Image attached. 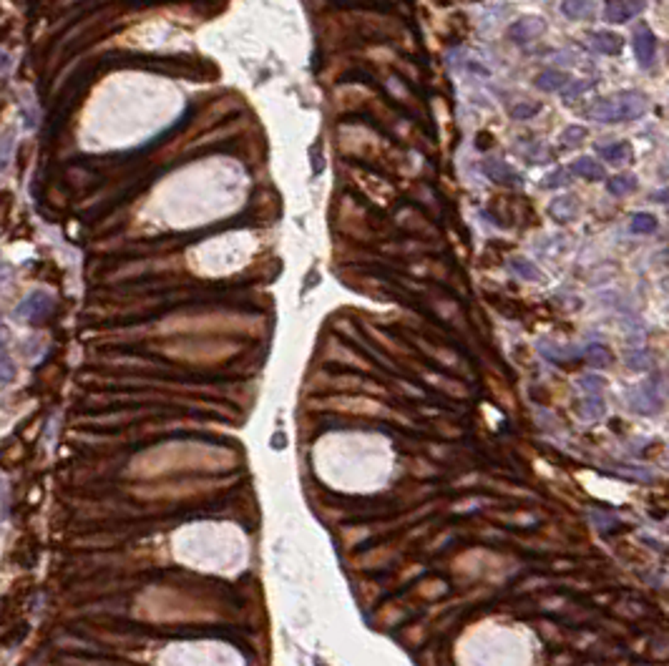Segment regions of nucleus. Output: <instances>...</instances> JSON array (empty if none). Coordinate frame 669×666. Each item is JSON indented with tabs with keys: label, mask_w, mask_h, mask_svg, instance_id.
Here are the masks:
<instances>
[{
	"label": "nucleus",
	"mask_w": 669,
	"mask_h": 666,
	"mask_svg": "<svg viewBox=\"0 0 669 666\" xmlns=\"http://www.w3.org/2000/svg\"><path fill=\"white\" fill-rule=\"evenodd\" d=\"M483 171H486V177L491 182L504 184V187H521L524 184V177H521L519 171L501 159H486L483 161Z\"/></svg>",
	"instance_id": "nucleus-5"
},
{
	"label": "nucleus",
	"mask_w": 669,
	"mask_h": 666,
	"mask_svg": "<svg viewBox=\"0 0 669 666\" xmlns=\"http://www.w3.org/2000/svg\"><path fill=\"white\" fill-rule=\"evenodd\" d=\"M652 201H669V189H664V192H654Z\"/></svg>",
	"instance_id": "nucleus-25"
},
{
	"label": "nucleus",
	"mask_w": 669,
	"mask_h": 666,
	"mask_svg": "<svg viewBox=\"0 0 669 666\" xmlns=\"http://www.w3.org/2000/svg\"><path fill=\"white\" fill-rule=\"evenodd\" d=\"M546 33V21L538 16H526V18H519V21L514 23V26L509 28V38L514 40V43L524 45V43H531V40L541 38V35Z\"/></svg>",
	"instance_id": "nucleus-4"
},
{
	"label": "nucleus",
	"mask_w": 669,
	"mask_h": 666,
	"mask_svg": "<svg viewBox=\"0 0 669 666\" xmlns=\"http://www.w3.org/2000/svg\"><path fill=\"white\" fill-rule=\"evenodd\" d=\"M589 40H592V45L599 53H607V55H619L621 48H624V38L612 33V30H594V33L589 35Z\"/></svg>",
	"instance_id": "nucleus-8"
},
{
	"label": "nucleus",
	"mask_w": 669,
	"mask_h": 666,
	"mask_svg": "<svg viewBox=\"0 0 669 666\" xmlns=\"http://www.w3.org/2000/svg\"><path fill=\"white\" fill-rule=\"evenodd\" d=\"M607 189L609 194H614V196H626V194H631L636 189V177H631V174H617V177H612L607 182Z\"/></svg>",
	"instance_id": "nucleus-13"
},
{
	"label": "nucleus",
	"mask_w": 669,
	"mask_h": 666,
	"mask_svg": "<svg viewBox=\"0 0 669 666\" xmlns=\"http://www.w3.org/2000/svg\"><path fill=\"white\" fill-rule=\"evenodd\" d=\"M579 196H574V194H564V196H556L548 204V214H551V219H556L559 224H569V221H574L576 216H579Z\"/></svg>",
	"instance_id": "nucleus-7"
},
{
	"label": "nucleus",
	"mask_w": 669,
	"mask_h": 666,
	"mask_svg": "<svg viewBox=\"0 0 669 666\" xmlns=\"http://www.w3.org/2000/svg\"><path fill=\"white\" fill-rule=\"evenodd\" d=\"M629 229L634 231V234H652V231L657 229V219H654L652 214H647V211H639V214L631 216Z\"/></svg>",
	"instance_id": "nucleus-16"
},
{
	"label": "nucleus",
	"mask_w": 669,
	"mask_h": 666,
	"mask_svg": "<svg viewBox=\"0 0 669 666\" xmlns=\"http://www.w3.org/2000/svg\"><path fill=\"white\" fill-rule=\"evenodd\" d=\"M604 413H607V408H604L602 397H599V395L587 397V402H584V418H587V420H597V418H602Z\"/></svg>",
	"instance_id": "nucleus-22"
},
{
	"label": "nucleus",
	"mask_w": 669,
	"mask_h": 666,
	"mask_svg": "<svg viewBox=\"0 0 669 666\" xmlns=\"http://www.w3.org/2000/svg\"><path fill=\"white\" fill-rule=\"evenodd\" d=\"M587 136L589 133L584 126H566L564 131H561V146H564V149H576V146L584 143Z\"/></svg>",
	"instance_id": "nucleus-17"
},
{
	"label": "nucleus",
	"mask_w": 669,
	"mask_h": 666,
	"mask_svg": "<svg viewBox=\"0 0 669 666\" xmlns=\"http://www.w3.org/2000/svg\"><path fill=\"white\" fill-rule=\"evenodd\" d=\"M571 171L579 174L581 179H589V182H602V179H607V169H604V164H599L597 159H589V156L576 159L574 166H571Z\"/></svg>",
	"instance_id": "nucleus-12"
},
{
	"label": "nucleus",
	"mask_w": 669,
	"mask_h": 666,
	"mask_svg": "<svg viewBox=\"0 0 669 666\" xmlns=\"http://www.w3.org/2000/svg\"><path fill=\"white\" fill-rule=\"evenodd\" d=\"M529 161H531V164H546V161H551V151H548L546 146H536V151L529 156Z\"/></svg>",
	"instance_id": "nucleus-24"
},
{
	"label": "nucleus",
	"mask_w": 669,
	"mask_h": 666,
	"mask_svg": "<svg viewBox=\"0 0 669 666\" xmlns=\"http://www.w3.org/2000/svg\"><path fill=\"white\" fill-rule=\"evenodd\" d=\"M571 182V169H556V171H551L546 179H543V184L541 187L543 189H559V187H566V184Z\"/></svg>",
	"instance_id": "nucleus-21"
},
{
	"label": "nucleus",
	"mask_w": 669,
	"mask_h": 666,
	"mask_svg": "<svg viewBox=\"0 0 669 666\" xmlns=\"http://www.w3.org/2000/svg\"><path fill=\"white\" fill-rule=\"evenodd\" d=\"M647 11V0H607L604 3V21L607 23H626L629 18Z\"/></svg>",
	"instance_id": "nucleus-3"
},
{
	"label": "nucleus",
	"mask_w": 669,
	"mask_h": 666,
	"mask_svg": "<svg viewBox=\"0 0 669 666\" xmlns=\"http://www.w3.org/2000/svg\"><path fill=\"white\" fill-rule=\"evenodd\" d=\"M587 360L594 367H607L612 362V353H609L604 345H589L587 347Z\"/></svg>",
	"instance_id": "nucleus-20"
},
{
	"label": "nucleus",
	"mask_w": 669,
	"mask_h": 666,
	"mask_svg": "<svg viewBox=\"0 0 669 666\" xmlns=\"http://www.w3.org/2000/svg\"><path fill=\"white\" fill-rule=\"evenodd\" d=\"M561 13L571 21H592L597 16V6H594V0H564Z\"/></svg>",
	"instance_id": "nucleus-11"
},
{
	"label": "nucleus",
	"mask_w": 669,
	"mask_h": 666,
	"mask_svg": "<svg viewBox=\"0 0 669 666\" xmlns=\"http://www.w3.org/2000/svg\"><path fill=\"white\" fill-rule=\"evenodd\" d=\"M538 111H541V104H536V101H524V104H516L514 109H511V118H514V121H526V118H533Z\"/></svg>",
	"instance_id": "nucleus-19"
},
{
	"label": "nucleus",
	"mask_w": 669,
	"mask_h": 666,
	"mask_svg": "<svg viewBox=\"0 0 669 666\" xmlns=\"http://www.w3.org/2000/svg\"><path fill=\"white\" fill-rule=\"evenodd\" d=\"M649 109V99L642 91H621L609 99L594 101L587 109V116L599 123H619V121H636L642 118Z\"/></svg>",
	"instance_id": "nucleus-1"
},
{
	"label": "nucleus",
	"mask_w": 669,
	"mask_h": 666,
	"mask_svg": "<svg viewBox=\"0 0 669 666\" xmlns=\"http://www.w3.org/2000/svg\"><path fill=\"white\" fill-rule=\"evenodd\" d=\"M571 78L566 76L564 71H556V68H546L536 76V89L543 91V94H553V91H564V86L569 83Z\"/></svg>",
	"instance_id": "nucleus-10"
},
{
	"label": "nucleus",
	"mask_w": 669,
	"mask_h": 666,
	"mask_svg": "<svg viewBox=\"0 0 669 666\" xmlns=\"http://www.w3.org/2000/svg\"><path fill=\"white\" fill-rule=\"evenodd\" d=\"M511 270H514V274H519L521 279H529V282H538L541 279V270H538L533 262H529V259H511Z\"/></svg>",
	"instance_id": "nucleus-14"
},
{
	"label": "nucleus",
	"mask_w": 669,
	"mask_h": 666,
	"mask_svg": "<svg viewBox=\"0 0 669 666\" xmlns=\"http://www.w3.org/2000/svg\"><path fill=\"white\" fill-rule=\"evenodd\" d=\"M624 362H626V367L636 370V372H642V370L652 367V357H649L647 350H626Z\"/></svg>",
	"instance_id": "nucleus-15"
},
{
	"label": "nucleus",
	"mask_w": 669,
	"mask_h": 666,
	"mask_svg": "<svg viewBox=\"0 0 669 666\" xmlns=\"http://www.w3.org/2000/svg\"><path fill=\"white\" fill-rule=\"evenodd\" d=\"M634 55H636V61H639V66L642 68H649L654 63V58H657V38H654V33L647 26L636 28Z\"/></svg>",
	"instance_id": "nucleus-6"
},
{
	"label": "nucleus",
	"mask_w": 669,
	"mask_h": 666,
	"mask_svg": "<svg viewBox=\"0 0 669 666\" xmlns=\"http://www.w3.org/2000/svg\"><path fill=\"white\" fill-rule=\"evenodd\" d=\"M604 385H607V382H604V377H599V374H584V377H581V387H584L589 395H599V392L604 390Z\"/></svg>",
	"instance_id": "nucleus-23"
},
{
	"label": "nucleus",
	"mask_w": 669,
	"mask_h": 666,
	"mask_svg": "<svg viewBox=\"0 0 669 666\" xmlns=\"http://www.w3.org/2000/svg\"><path fill=\"white\" fill-rule=\"evenodd\" d=\"M597 151L604 156V159L609 161V164H626V161H631V156H634V149H631V143L626 141H619V143H599Z\"/></svg>",
	"instance_id": "nucleus-9"
},
{
	"label": "nucleus",
	"mask_w": 669,
	"mask_h": 666,
	"mask_svg": "<svg viewBox=\"0 0 669 666\" xmlns=\"http://www.w3.org/2000/svg\"><path fill=\"white\" fill-rule=\"evenodd\" d=\"M589 89H594V81H587V78H581V81H574V78H571V81L564 86V91H561V99H564V101H574V99H579L581 94H587Z\"/></svg>",
	"instance_id": "nucleus-18"
},
{
	"label": "nucleus",
	"mask_w": 669,
	"mask_h": 666,
	"mask_svg": "<svg viewBox=\"0 0 669 666\" xmlns=\"http://www.w3.org/2000/svg\"><path fill=\"white\" fill-rule=\"evenodd\" d=\"M624 397L634 413L654 415V413H659V408H662V397H659L657 387H654L652 382H642V385L629 387V390L624 392Z\"/></svg>",
	"instance_id": "nucleus-2"
}]
</instances>
